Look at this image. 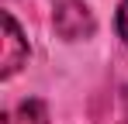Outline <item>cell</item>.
Masks as SVG:
<instances>
[{"label":"cell","instance_id":"obj_4","mask_svg":"<svg viewBox=\"0 0 128 124\" xmlns=\"http://www.w3.org/2000/svg\"><path fill=\"white\" fill-rule=\"evenodd\" d=\"M97 124H128V86H125V90H118L111 114H107L104 121H97Z\"/></svg>","mask_w":128,"mask_h":124},{"label":"cell","instance_id":"obj_1","mask_svg":"<svg viewBox=\"0 0 128 124\" xmlns=\"http://www.w3.org/2000/svg\"><path fill=\"white\" fill-rule=\"evenodd\" d=\"M52 24H56V31H59L62 38H69V41L94 35V17H90V10H86L83 3H76V0H62V3L56 7V14H52Z\"/></svg>","mask_w":128,"mask_h":124},{"label":"cell","instance_id":"obj_3","mask_svg":"<svg viewBox=\"0 0 128 124\" xmlns=\"http://www.w3.org/2000/svg\"><path fill=\"white\" fill-rule=\"evenodd\" d=\"M4 124H48V110L42 100H21L4 114Z\"/></svg>","mask_w":128,"mask_h":124},{"label":"cell","instance_id":"obj_5","mask_svg":"<svg viewBox=\"0 0 128 124\" xmlns=\"http://www.w3.org/2000/svg\"><path fill=\"white\" fill-rule=\"evenodd\" d=\"M114 24H118V35L128 41V0L118 3V21H114Z\"/></svg>","mask_w":128,"mask_h":124},{"label":"cell","instance_id":"obj_2","mask_svg":"<svg viewBox=\"0 0 128 124\" xmlns=\"http://www.w3.org/2000/svg\"><path fill=\"white\" fill-rule=\"evenodd\" d=\"M24 62H28V41H24V35H21V28H18V21H14V14H7V10H4V52H0V76H4V79H10Z\"/></svg>","mask_w":128,"mask_h":124}]
</instances>
